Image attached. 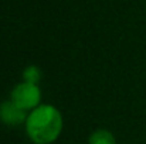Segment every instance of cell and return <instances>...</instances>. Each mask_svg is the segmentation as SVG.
Returning a JSON list of instances; mask_svg holds the SVG:
<instances>
[{
	"label": "cell",
	"instance_id": "5",
	"mask_svg": "<svg viewBox=\"0 0 146 144\" xmlns=\"http://www.w3.org/2000/svg\"><path fill=\"white\" fill-rule=\"evenodd\" d=\"M23 78H24V82L36 85V84H38V81L41 79V71H40V68L31 65V66H29V68L24 69Z\"/></svg>",
	"mask_w": 146,
	"mask_h": 144
},
{
	"label": "cell",
	"instance_id": "3",
	"mask_svg": "<svg viewBox=\"0 0 146 144\" xmlns=\"http://www.w3.org/2000/svg\"><path fill=\"white\" fill-rule=\"evenodd\" d=\"M0 122L6 126H20L21 123L27 122L26 110L17 107L11 100L3 102L0 105Z\"/></svg>",
	"mask_w": 146,
	"mask_h": 144
},
{
	"label": "cell",
	"instance_id": "2",
	"mask_svg": "<svg viewBox=\"0 0 146 144\" xmlns=\"http://www.w3.org/2000/svg\"><path fill=\"white\" fill-rule=\"evenodd\" d=\"M10 100L23 110L36 109L38 107V103L41 100V92L37 85L23 82L13 89Z\"/></svg>",
	"mask_w": 146,
	"mask_h": 144
},
{
	"label": "cell",
	"instance_id": "1",
	"mask_svg": "<svg viewBox=\"0 0 146 144\" xmlns=\"http://www.w3.org/2000/svg\"><path fill=\"white\" fill-rule=\"evenodd\" d=\"M26 130L31 141L36 144H50L60 136L62 130L61 113L50 105L36 107L26 122Z\"/></svg>",
	"mask_w": 146,
	"mask_h": 144
},
{
	"label": "cell",
	"instance_id": "4",
	"mask_svg": "<svg viewBox=\"0 0 146 144\" xmlns=\"http://www.w3.org/2000/svg\"><path fill=\"white\" fill-rule=\"evenodd\" d=\"M90 144H116V141L108 130H98L91 134Z\"/></svg>",
	"mask_w": 146,
	"mask_h": 144
}]
</instances>
